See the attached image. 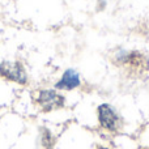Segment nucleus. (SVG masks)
I'll return each mask as SVG.
<instances>
[{
    "label": "nucleus",
    "mask_w": 149,
    "mask_h": 149,
    "mask_svg": "<svg viewBox=\"0 0 149 149\" xmlns=\"http://www.w3.org/2000/svg\"><path fill=\"white\" fill-rule=\"evenodd\" d=\"M0 76L16 84L25 85L28 82V74H26L22 63L20 62H8V60L1 62L0 63Z\"/></svg>",
    "instance_id": "1"
},
{
    "label": "nucleus",
    "mask_w": 149,
    "mask_h": 149,
    "mask_svg": "<svg viewBox=\"0 0 149 149\" xmlns=\"http://www.w3.org/2000/svg\"><path fill=\"white\" fill-rule=\"evenodd\" d=\"M98 113V120L102 128L107 130L110 132L118 131V128L120 127V119H119L116 111L111 107L107 103H102L98 106L97 109Z\"/></svg>",
    "instance_id": "2"
},
{
    "label": "nucleus",
    "mask_w": 149,
    "mask_h": 149,
    "mask_svg": "<svg viewBox=\"0 0 149 149\" xmlns=\"http://www.w3.org/2000/svg\"><path fill=\"white\" fill-rule=\"evenodd\" d=\"M37 102L43 111H52L64 106V97L55 90L46 89L38 93Z\"/></svg>",
    "instance_id": "3"
},
{
    "label": "nucleus",
    "mask_w": 149,
    "mask_h": 149,
    "mask_svg": "<svg viewBox=\"0 0 149 149\" xmlns=\"http://www.w3.org/2000/svg\"><path fill=\"white\" fill-rule=\"evenodd\" d=\"M80 85V76L74 70H67L63 73L62 79L56 82L55 88L62 90H72Z\"/></svg>",
    "instance_id": "4"
},
{
    "label": "nucleus",
    "mask_w": 149,
    "mask_h": 149,
    "mask_svg": "<svg viewBox=\"0 0 149 149\" xmlns=\"http://www.w3.org/2000/svg\"><path fill=\"white\" fill-rule=\"evenodd\" d=\"M42 144L46 149H50L52 147V136L47 130H43V135H42Z\"/></svg>",
    "instance_id": "5"
},
{
    "label": "nucleus",
    "mask_w": 149,
    "mask_h": 149,
    "mask_svg": "<svg viewBox=\"0 0 149 149\" xmlns=\"http://www.w3.org/2000/svg\"><path fill=\"white\" fill-rule=\"evenodd\" d=\"M98 149H109V148H98Z\"/></svg>",
    "instance_id": "6"
}]
</instances>
